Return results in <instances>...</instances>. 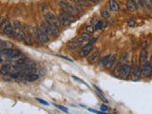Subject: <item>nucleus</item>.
<instances>
[{
  "label": "nucleus",
  "instance_id": "nucleus-19",
  "mask_svg": "<svg viewBox=\"0 0 152 114\" xmlns=\"http://www.w3.org/2000/svg\"><path fill=\"white\" fill-rule=\"evenodd\" d=\"M109 56L110 55H106L102 57V58L100 59V62H99V65L101 68H104V67H106V65H108V59H109Z\"/></svg>",
  "mask_w": 152,
  "mask_h": 114
},
{
  "label": "nucleus",
  "instance_id": "nucleus-33",
  "mask_svg": "<svg viewBox=\"0 0 152 114\" xmlns=\"http://www.w3.org/2000/svg\"><path fill=\"white\" fill-rule=\"evenodd\" d=\"M36 100L38 101V102H40L41 104H43V105H46V106H49V103H48L47 101H44V100H42V99H40V98H36Z\"/></svg>",
  "mask_w": 152,
  "mask_h": 114
},
{
  "label": "nucleus",
  "instance_id": "nucleus-11",
  "mask_svg": "<svg viewBox=\"0 0 152 114\" xmlns=\"http://www.w3.org/2000/svg\"><path fill=\"white\" fill-rule=\"evenodd\" d=\"M3 34L5 35H7V36L13 37L14 36V34H15V32H14V30L11 25H6L5 27H3Z\"/></svg>",
  "mask_w": 152,
  "mask_h": 114
},
{
  "label": "nucleus",
  "instance_id": "nucleus-25",
  "mask_svg": "<svg viewBox=\"0 0 152 114\" xmlns=\"http://www.w3.org/2000/svg\"><path fill=\"white\" fill-rule=\"evenodd\" d=\"M102 28H103V21H98V22L95 24V31L101 30Z\"/></svg>",
  "mask_w": 152,
  "mask_h": 114
},
{
  "label": "nucleus",
  "instance_id": "nucleus-26",
  "mask_svg": "<svg viewBox=\"0 0 152 114\" xmlns=\"http://www.w3.org/2000/svg\"><path fill=\"white\" fill-rule=\"evenodd\" d=\"M143 2H144V4H145V7H147L148 9L152 8V3L150 0H143Z\"/></svg>",
  "mask_w": 152,
  "mask_h": 114
},
{
  "label": "nucleus",
  "instance_id": "nucleus-5",
  "mask_svg": "<svg viewBox=\"0 0 152 114\" xmlns=\"http://www.w3.org/2000/svg\"><path fill=\"white\" fill-rule=\"evenodd\" d=\"M142 75L145 78H149L152 75V63L150 61H145L142 65Z\"/></svg>",
  "mask_w": 152,
  "mask_h": 114
},
{
  "label": "nucleus",
  "instance_id": "nucleus-1",
  "mask_svg": "<svg viewBox=\"0 0 152 114\" xmlns=\"http://www.w3.org/2000/svg\"><path fill=\"white\" fill-rule=\"evenodd\" d=\"M59 6H60V8L64 11L71 14V15H73V16L77 15V14H79L80 13V10L78 9V7L70 4V3L65 1V0H61V1L59 2Z\"/></svg>",
  "mask_w": 152,
  "mask_h": 114
},
{
  "label": "nucleus",
  "instance_id": "nucleus-40",
  "mask_svg": "<svg viewBox=\"0 0 152 114\" xmlns=\"http://www.w3.org/2000/svg\"><path fill=\"white\" fill-rule=\"evenodd\" d=\"M150 1H151V3H152V0H150Z\"/></svg>",
  "mask_w": 152,
  "mask_h": 114
},
{
  "label": "nucleus",
  "instance_id": "nucleus-28",
  "mask_svg": "<svg viewBox=\"0 0 152 114\" xmlns=\"http://www.w3.org/2000/svg\"><path fill=\"white\" fill-rule=\"evenodd\" d=\"M25 36L26 35L24 34L23 32H19L18 34H16V38L18 39V40H23V39H25Z\"/></svg>",
  "mask_w": 152,
  "mask_h": 114
},
{
  "label": "nucleus",
  "instance_id": "nucleus-37",
  "mask_svg": "<svg viewBox=\"0 0 152 114\" xmlns=\"http://www.w3.org/2000/svg\"><path fill=\"white\" fill-rule=\"evenodd\" d=\"M86 1L90 2V3H98V0H86Z\"/></svg>",
  "mask_w": 152,
  "mask_h": 114
},
{
  "label": "nucleus",
  "instance_id": "nucleus-22",
  "mask_svg": "<svg viewBox=\"0 0 152 114\" xmlns=\"http://www.w3.org/2000/svg\"><path fill=\"white\" fill-rule=\"evenodd\" d=\"M101 14H102V16L104 17V18H108V17L110 16L109 11L106 10V8H103L102 10H101Z\"/></svg>",
  "mask_w": 152,
  "mask_h": 114
},
{
  "label": "nucleus",
  "instance_id": "nucleus-39",
  "mask_svg": "<svg viewBox=\"0 0 152 114\" xmlns=\"http://www.w3.org/2000/svg\"><path fill=\"white\" fill-rule=\"evenodd\" d=\"M91 22H92V23H97V22H98V20H97L96 18H93V19H92Z\"/></svg>",
  "mask_w": 152,
  "mask_h": 114
},
{
  "label": "nucleus",
  "instance_id": "nucleus-17",
  "mask_svg": "<svg viewBox=\"0 0 152 114\" xmlns=\"http://www.w3.org/2000/svg\"><path fill=\"white\" fill-rule=\"evenodd\" d=\"M145 61H147V49H143L140 52V62L144 64Z\"/></svg>",
  "mask_w": 152,
  "mask_h": 114
},
{
  "label": "nucleus",
  "instance_id": "nucleus-7",
  "mask_svg": "<svg viewBox=\"0 0 152 114\" xmlns=\"http://www.w3.org/2000/svg\"><path fill=\"white\" fill-rule=\"evenodd\" d=\"M73 15L71 14L63 11L62 13L59 14V20H60V23L63 24V25H70L71 21H73Z\"/></svg>",
  "mask_w": 152,
  "mask_h": 114
},
{
  "label": "nucleus",
  "instance_id": "nucleus-20",
  "mask_svg": "<svg viewBox=\"0 0 152 114\" xmlns=\"http://www.w3.org/2000/svg\"><path fill=\"white\" fill-rule=\"evenodd\" d=\"M73 2L80 7H89L88 2L86 1V0H73Z\"/></svg>",
  "mask_w": 152,
  "mask_h": 114
},
{
  "label": "nucleus",
  "instance_id": "nucleus-31",
  "mask_svg": "<svg viewBox=\"0 0 152 114\" xmlns=\"http://www.w3.org/2000/svg\"><path fill=\"white\" fill-rule=\"evenodd\" d=\"M127 24L129 25V27H134L135 26V20L133 18H130L129 21H127Z\"/></svg>",
  "mask_w": 152,
  "mask_h": 114
},
{
  "label": "nucleus",
  "instance_id": "nucleus-13",
  "mask_svg": "<svg viewBox=\"0 0 152 114\" xmlns=\"http://www.w3.org/2000/svg\"><path fill=\"white\" fill-rule=\"evenodd\" d=\"M116 62H117V54L110 55L109 59H108V65H106V68H108V70H110V68H112L115 66Z\"/></svg>",
  "mask_w": 152,
  "mask_h": 114
},
{
  "label": "nucleus",
  "instance_id": "nucleus-3",
  "mask_svg": "<svg viewBox=\"0 0 152 114\" xmlns=\"http://www.w3.org/2000/svg\"><path fill=\"white\" fill-rule=\"evenodd\" d=\"M2 55H5L9 58H17L21 55V50L18 49H13V48H9V49H1Z\"/></svg>",
  "mask_w": 152,
  "mask_h": 114
},
{
  "label": "nucleus",
  "instance_id": "nucleus-21",
  "mask_svg": "<svg viewBox=\"0 0 152 114\" xmlns=\"http://www.w3.org/2000/svg\"><path fill=\"white\" fill-rule=\"evenodd\" d=\"M0 45H1V49H9V48L13 47V44L10 43L9 41H4V40H1Z\"/></svg>",
  "mask_w": 152,
  "mask_h": 114
},
{
  "label": "nucleus",
  "instance_id": "nucleus-8",
  "mask_svg": "<svg viewBox=\"0 0 152 114\" xmlns=\"http://www.w3.org/2000/svg\"><path fill=\"white\" fill-rule=\"evenodd\" d=\"M45 18H46V22H48L49 24H52V25H54L56 27H59V25H60V20H59V18H57L54 14L50 13H47L45 14Z\"/></svg>",
  "mask_w": 152,
  "mask_h": 114
},
{
  "label": "nucleus",
  "instance_id": "nucleus-35",
  "mask_svg": "<svg viewBox=\"0 0 152 114\" xmlns=\"http://www.w3.org/2000/svg\"><path fill=\"white\" fill-rule=\"evenodd\" d=\"M88 111L94 112V113H103V111H97V110H95V109H88Z\"/></svg>",
  "mask_w": 152,
  "mask_h": 114
},
{
  "label": "nucleus",
  "instance_id": "nucleus-29",
  "mask_svg": "<svg viewBox=\"0 0 152 114\" xmlns=\"http://www.w3.org/2000/svg\"><path fill=\"white\" fill-rule=\"evenodd\" d=\"M24 40H25V42L28 45H31L32 44V41H31V35H26L25 36V39H24Z\"/></svg>",
  "mask_w": 152,
  "mask_h": 114
},
{
  "label": "nucleus",
  "instance_id": "nucleus-12",
  "mask_svg": "<svg viewBox=\"0 0 152 114\" xmlns=\"http://www.w3.org/2000/svg\"><path fill=\"white\" fill-rule=\"evenodd\" d=\"M127 7L129 10V11H131V13H136L137 9H138L135 3V0H127Z\"/></svg>",
  "mask_w": 152,
  "mask_h": 114
},
{
  "label": "nucleus",
  "instance_id": "nucleus-24",
  "mask_svg": "<svg viewBox=\"0 0 152 114\" xmlns=\"http://www.w3.org/2000/svg\"><path fill=\"white\" fill-rule=\"evenodd\" d=\"M135 3L138 8H140V9L145 8V4H144V2H143V0H135Z\"/></svg>",
  "mask_w": 152,
  "mask_h": 114
},
{
  "label": "nucleus",
  "instance_id": "nucleus-18",
  "mask_svg": "<svg viewBox=\"0 0 152 114\" xmlns=\"http://www.w3.org/2000/svg\"><path fill=\"white\" fill-rule=\"evenodd\" d=\"M100 53H101V52H100L99 50H94L93 52H92L91 54L89 55V57H88V62H94L95 60H96L98 57H99Z\"/></svg>",
  "mask_w": 152,
  "mask_h": 114
},
{
  "label": "nucleus",
  "instance_id": "nucleus-10",
  "mask_svg": "<svg viewBox=\"0 0 152 114\" xmlns=\"http://www.w3.org/2000/svg\"><path fill=\"white\" fill-rule=\"evenodd\" d=\"M131 72H132V66H131V64H125L123 66V68H122L121 76L123 77L124 79H127Z\"/></svg>",
  "mask_w": 152,
  "mask_h": 114
},
{
  "label": "nucleus",
  "instance_id": "nucleus-15",
  "mask_svg": "<svg viewBox=\"0 0 152 114\" xmlns=\"http://www.w3.org/2000/svg\"><path fill=\"white\" fill-rule=\"evenodd\" d=\"M9 72H11V65L10 64H2L1 68H0V73L1 75L5 76Z\"/></svg>",
  "mask_w": 152,
  "mask_h": 114
},
{
  "label": "nucleus",
  "instance_id": "nucleus-6",
  "mask_svg": "<svg viewBox=\"0 0 152 114\" xmlns=\"http://www.w3.org/2000/svg\"><path fill=\"white\" fill-rule=\"evenodd\" d=\"M84 42H86V39L84 37L80 36L78 38H75L72 41L68 42V46L70 47V49L76 50V49H78V48H82L83 47V44H84Z\"/></svg>",
  "mask_w": 152,
  "mask_h": 114
},
{
  "label": "nucleus",
  "instance_id": "nucleus-34",
  "mask_svg": "<svg viewBox=\"0 0 152 114\" xmlns=\"http://www.w3.org/2000/svg\"><path fill=\"white\" fill-rule=\"evenodd\" d=\"M96 41H97V37H92L91 39H89V40H88V43L93 45Z\"/></svg>",
  "mask_w": 152,
  "mask_h": 114
},
{
  "label": "nucleus",
  "instance_id": "nucleus-30",
  "mask_svg": "<svg viewBox=\"0 0 152 114\" xmlns=\"http://www.w3.org/2000/svg\"><path fill=\"white\" fill-rule=\"evenodd\" d=\"M82 37H84L85 39H86V41H88L89 39H91L92 37H91V35L90 34H87V32H86V34H83L82 35H81Z\"/></svg>",
  "mask_w": 152,
  "mask_h": 114
},
{
  "label": "nucleus",
  "instance_id": "nucleus-32",
  "mask_svg": "<svg viewBox=\"0 0 152 114\" xmlns=\"http://www.w3.org/2000/svg\"><path fill=\"white\" fill-rule=\"evenodd\" d=\"M72 78L74 80H76V81H78V82H80V83H82V84H84V85H86V86H88V84L87 83H85L84 81H82L81 79H80V78H78V77H76V76H72Z\"/></svg>",
  "mask_w": 152,
  "mask_h": 114
},
{
  "label": "nucleus",
  "instance_id": "nucleus-36",
  "mask_svg": "<svg viewBox=\"0 0 152 114\" xmlns=\"http://www.w3.org/2000/svg\"><path fill=\"white\" fill-rule=\"evenodd\" d=\"M106 109H108V107L105 106V105L101 106V110H103V111H106Z\"/></svg>",
  "mask_w": 152,
  "mask_h": 114
},
{
  "label": "nucleus",
  "instance_id": "nucleus-9",
  "mask_svg": "<svg viewBox=\"0 0 152 114\" xmlns=\"http://www.w3.org/2000/svg\"><path fill=\"white\" fill-rule=\"evenodd\" d=\"M93 50V46H92V44H89L88 43L87 45H85V46H83L81 48V50H80L79 52V55L80 57H87L89 53L91 52V50Z\"/></svg>",
  "mask_w": 152,
  "mask_h": 114
},
{
  "label": "nucleus",
  "instance_id": "nucleus-14",
  "mask_svg": "<svg viewBox=\"0 0 152 114\" xmlns=\"http://www.w3.org/2000/svg\"><path fill=\"white\" fill-rule=\"evenodd\" d=\"M142 75V70L140 68V67H135L134 70H132V79L134 81H138L140 80Z\"/></svg>",
  "mask_w": 152,
  "mask_h": 114
},
{
  "label": "nucleus",
  "instance_id": "nucleus-4",
  "mask_svg": "<svg viewBox=\"0 0 152 114\" xmlns=\"http://www.w3.org/2000/svg\"><path fill=\"white\" fill-rule=\"evenodd\" d=\"M34 32L37 41H39L41 44H46L50 42V35L44 32L41 29H35Z\"/></svg>",
  "mask_w": 152,
  "mask_h": 114
},
{
  "label": "nucleus",
  "instance_id": "nucleus-16",
  "mask_svg": "<svg viewBox=\"0 0 152 114\" xmlns=\"http://www.w3.org/2000/svg\"><path fill=\"white\" fill-rule=\"evenodd\" d=\"M108 6L110 8V10H111L112 11H119V4L118 2L116 1V0H109L108 1Z\"/></svg>",
  "mask_w": 152,
  "mask_h": 114
},
{
  "label": "nucleus",
  "instance_id": "nucleus-27",
  "mask_svg": "<svg viewBox=\"0 0 152 114\" xmlns=\"http://www.w3.org/2000/svg\"><path fill=\"white\" fill-rule=\"evenodd\" d=\"M86 31H87L88 32H90V34H92L94 31H95V27H93L92 25H88L86 27Z\"/></svg>",
  "mask_w": 152,
  "mask_h": 114
},
{
  "label": "nucleus",
  "instance_id": "nucleus-23",
  "mask_svg": "<svg viewBox=\"0 0 152 114\" xmlns=\"http://www.w3.org/2000/svg\"><path fill=\"white\" fill-rule=\"evenodd\" d=\"M54 106L57 107L58 109L62 110V111H64L66 113H68V109L66 107H63V106H61V105H57V104H54Z\"/></svg>",
  "mask_w": 152,
  "mask_h": 114
},
{
  "label": "nucleus",
  "instance_id": "nucleus-2",
  "mask_svg": "<svg viewBox=\"0 0 152 114\" xmlns=\"http://www.w3.org/2000/svg\"><path fill=\"white\" fill-rule=\"evenodd\" d=\"M44 32H46L50 35V36H57L59 34V29L58 27H56L54 25H52V24L49 23H42L41 24V28H40Z\"/></svg>",
  "mask_w": 152,
  "mask_h": 114
},
{
  "label": "nucleus",
  "instance_id": "nucleus-38",
  "mask_svg": "<svg viewBox=\"0 0 152 114\" xmlns=\"http://www.w3.org/2000/svg\"><path fill=\"white\" fill-rule=\"evenodd\" d=\"M14 26H15V28H19V26H20V23H19V22H17V21H16V22L14 23Z\"/></svg>",
  "mask_w": 152,
  "mask_h": 114
}]
</instances>
